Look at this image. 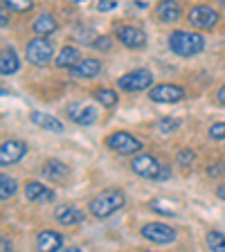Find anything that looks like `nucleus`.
Segmentation results:
<instances>
[{"mask_svg":"<svg viewBox=\"0 0 225 252\" xmlns=\"http://www.w3.org/2000/svg\"><path fill=\"white\" fill-rule=\"evenodd\" d=\"M169 50L176 57L183 59H192L196 54H200L205 50V38L196 32H185V30H176L169 34Z\"/></svg>","mask_w":225,"mask_h":252,"instance_id":"f257e3e1","label":"nucleus"},{"mask_svg":"<svg viewBox=\"0 0 225 252\" xmlns=\"http://www.w3.org/2000/svg\"><path fill=\"white\" fill-rule=\"evenodd\" d=\"M126 203V196L122 189H104V191H99V194L95 196L93 200H90L88 210L90 214L95 216V219H108L110 214H115L117 210H122Z\"/></svg>","mask_w":225,"mask_h":252,"instance_id":"f03ea898","label":"nucleus"},{"mask_svg":"<svg viewBox=\"0 0 225 252\" xmlns=\"http://www.w3.org/2000/svg\"><path fill=\"white\" fill-rule=\"evenodd\" d=\"M131 171L142 176V178H149V180H167L169 176H171V169L160 162L158 158L149 156V153H142V156L133 158Z\"/></svg>","mask_w":225,"mask_h":252,"instance_id":"7ed1b4c3","label":"nucleus"},{"mask_svg":"<svg viewBox=\"0 0 225 252\" xmlns=\"http://www.w3.org/2000/svg\"><path fill=\"white\" fill-rule=\"evenodd\" d=\"M117 88L124 90V93H140V90L153 88V74L144 68L131 70V72L122 74V77L117 79Z\"/></svg>","mask_w":225,"mask_h":252,"instance_id":"20e7f679","label":"nucleus"},{"mask_svg":"<svg viewBox=\"0 0 225 252\" xmlns=\"http://www.w3.org/2000/svg\"><path fill=\"white\" fill-rule=\"evenodd\" d=\"M25 57L32 65H38V68L47 65V63L52 61V41L45 36L32 38L25 47Z\"/></svg>","mask_w":225,"mask_h":252,"instance_id":"39448f33","label":"nucleus"},{"mask_svg":"<svg viewBox=\"0 0 225 252\" xmlns=\"http://www.w3.org/2000/svg\"><path fill=\"white\" fill-rule=\"evenodd\" d=\"M104 142H106V147H108L110 151L120 153V156H131V153H137L142 149V142L137 140L135 135H131V133H126V131L110 133Z\"/></svg>","mask_w":225,"mask_h":252,"instance_id":"423d86ee","label":"nucleus"},{"mask_svg":"<svg viewBox=\"0 0 225 252\" xmlns=\"http://www.w3.org/2000/svg\"><path fill=\"white\" fill-rule=\"evenodd\" d=\"M221 21V14L210 5H196L189 9V23L198 30H214Z\"/></svg>","mask_w":225,"mask_h":252,"instance_id":"0eeeda50","label":"nucleus"},{"mask_svg":"<svg viewBox=\"0 0 225 252\" xmlns=\"http://www.w3.org/2000/svg\"><path fill=\"white\" fill-rule=\"evenodd\" d=\"M140 234L144 236L147 241H151V243H160V246L176 241V230H173L171 225H167V223H160V220L142 225V227H140Z\"/></svg>","mask_w":225,"mask_h":252,"instance_id":"6e6552de","label":"nucleus"},{"mask_svg":"<svg viewBox=\"0 0 225 252\" xmlns=\"http://www.w3.org/2000/svg\"><path fill=\"white\" fill-rule=\"evenodd\" d=\"M115 36L129 50H142L147 45V34L135 25H115Z\"/></svg>","mask_w":225,"mask_h":252,"instance_id":"1a4fd4ad","label":"nucleus"},{"mask_svg":"<svg viewBox=\"0 0 225 252\" xmlns=\"http://www.w3.org/2000/svg\"><path fill=\"white\" fill-rule=\"evenodd\" d=\"M183 97H185V88L176 84H158L149 93V99L158 101V104H176Z\"/></svg>","mask_w":225,"mask_h":252,"instance_id":"9d476101","label":"nucleus"},{"mask_svg":"<svg viewBox=\"0 0 225 252\" xmlns=\"http://www.w3.org/2000/svg\"><path fill=\"white\" fill-rule=\"evenodd\" d=\"M25 153H27V144L23 140H5L2 147H0V164L2 167L16 164Z\"/></svg>","mask_w":225,"mask_h":252,"instance_id":"9b49d317","label":"nucleus"},{"mask_svg":"<svg viewBox=\"0 0 225 252\" xmlns=\"http://www.w3.org/2000/svg\"><path fill=\"white\" fill-rule=\"evenodd\" d=\"M25 198L30 200V203H52V200L57 198V194H54V189L45 187V185L38 183V180H27Z\"/></svg>","mask_w":225,"mask_h":252,"instance_id":"f8f14e48","label":"nucleus"},{"mask_svg":"<svg viewBox=\"0 0 225 252\" xmlns=\"http://www.w3.org/2000/svg\"><path fill=\"white\" fill-rule=\"evenodd\" d=\"M41 173L45 176L47 180H52V183H63V180L68 178V164L61 162V160H54V158H50V160H45L41 167Z\"/></svg>","mask_w":225,"mask_h":252,"instance_id":"ddd939ff","label":"nucleus"},{"mask_svg":"<svg viewBox=\"0 0 225 252\" xmlns=\"http://www.w3.org/2000/svg\"><path fill=\"white\" fill-rule=\"evenodd\" d=\"M54 219H57V223L70 227V225L81 223L86 216H84V212L79 210V207H74V205H59L57 210H54Z\"/></svg>","mask_w":225,"mask_h":252,"instance_id":"4468645a","label":"nucleus"},{"mask_svg":"<svg viewBox=\"0 0 225 252\" xmlns=\"http://www.w3.org/2000/svg\"><path fill=\"white\" fill-rule=\"evenodd\" d=\"M63 248V234L54 230H43L36 236V250L38 252H59Z\"/></svg>","mask_w":225,"mask_h":252,"instance_id":"2eb2a0df","label":"nucleus"},{"mask_svg":"<svg viewBox=\"0 0 225 252\" xmlns=\"http://www.w3.org/2000/svg\"><path fill=\"white\" fill-rule=\"evenodd\" d=\"M68 117L79 126H90V124H95V120H97V110H95L93 106L79 108L77 104H70L68 106Z\"/></svg>","mask_w":225,"mask_h":252,"instance_id":"dca6fc26","label":"nucleus"},{"mask_svg":"<svg viewBox=\"0 0 225 252\" xmlns=\"http://www.w3.org/2000/svg\"><path fill=\"white\" fill-rule=\"evenodd\" d=\"M99 72H101V61H97V59H81V61L70 70V74L77 79H93Z\"/></svg>","mask_w":225,"mask_h":252,"instance_id":"f3484780","label":"nucleus"},{"mask_svg":"<svg viewBox=\"0 0 225 252\" xmlns=\"http://www.w3.org/2000/svg\"><path fill=\"white\" fill-rule=\"evenodd\" d=\"M32 124H36L38 128H45V131H52V133H61L63 131V122L57 120L54 115H47V113H41V110H34L30 115Z\"/></svg>","mask_w":225,"mask_h":252,"instance_id":"a211bd4d","label":"nucleus"},{"mask_svg":"<svg viewBox=\"0 0 225 252\" xmlns=\"http://www.w3.org/2000/svg\"><path fill=\"white\" fill-rule=\"evenodd\" d=\"M156 14H158V18H160V23H178L180 16H183V7H180L178 2L164 0V2L158 5Z\"/></svg>","mask_w":225,"mask_h":252,"instance_id":"6ab92c4d","label":"nucleus"},{"mask_svg":"<svg viewBox=\"0 0 225 252\" xmlns=\"http://www.w3.org/2000/svg\"><path fill=\"white\" fill-rule=\"evenodd\" d=\"M21 70V61H18V54H16L14 47H5L2 50V57H0V74L2 77H9Z\"/></svg>","mask_w":225,"mask_h":252,"instance_id":"aec40b11","label":"nucleus"},{"mask_svg":"<svg viewBox=\"0 0 225 252\" xmlns=\"http://www.w3.org/2000/svg\"><path fill=\"white\" fill-rule=\"evenodd\" d=\"M79 61H81V52H79L74 45H63L59 57L54 59V63H57L59 68H70V70H72Z\"/></svg>","mask_w":225,"mask_h":252,"instance_id":"412c9836","label":"nucleus"},{"mask_svg":"<svg viewBox=\"0 0 225 252\" xmlns=\"http://www.w3.org/2000/svg\"><path fill=\"white\" fill-rule=\"evenodd\" d=\"M32 30L36 32V36H50V34H54V32L59 30V23L54 21L52 14H41L36 18V21L32 23Z\"/></svg>","mask_w":225,"mask_h":252,"instance_id":"4be33fe9","label":"nucleus"},{"mask_svg":"<svg viewBox=\"0 0 225 252\" xmlns=\"http://www.w3.org/2000/svg\"><path fill=\"white\" fill-rule=\"evenodd\" d=\"M93 97L99 101L101 106H106V108H113V106L117 104V93L115 90H108V88H97L93 93Z\"/></svg>","mask_w":225,"mask_h":252,"instance_id":"5701e85b","label":"nucleus"},{"mask_svg":"<svg viewBox=\"0 0 225 252\" xmlns=\"http://www.w3.org/2000/svg\"><path fill=\"white\" fill-rule=\"evenodd\" d=\"M205 241H207V248H210L212 252H225V234L223 232H219V230L207 232Z\"/></svg>","mask_w":225,"mask_h":252,"instance_id":"b1692460","label":"nucleus"},{"mask_svg":"<svg viewBox=\"0 0 225 252\" xmlns=\"http://www.w3.org/2000/svg\"><path fill=\"white\" fill-rule=\"evenodd\" d=\"M16 189H18L16 180L11 178V176H7V173H2V178H0V198H2V200H9L11 196L16 194Z\"/></svg>","mask_w":225,"mask_h":252,"instance_id":"393cba45","label":"nucleus"},{"mask_svg":"<svg viewBox=\"0 0 225 252\" xmlns=\"http://www.w3.org/2000/svg\"><path fill=\"white\" fill-rule=\"evenodd\" d=\"M151 210L169 216V214H173V205L169 203L167 198H153V200H151Z\"/></svg>","mask_w":225,"mask_h":252,"instance_id":"a878e982","label":"nucleus"},{"mask_svg":"<svg viewBox=\"0 0 225 252\" xmlns=\"http://www.w3.org/2000/svg\"><path fill=\"white\" fill-rule=\"evenodd\" d=\"M180 126V120L178 117H162V120L158 122V128L162 133H171V131H176Z\"/></svg>","mask_w":225,"mask_h":252,"instance_id":"bb28decb","label":"nucleus"},{"mask_svg":"<svg viewBox=\"0 0 225 252\" xmlns=\"http://www.w3.org/2000/svg\"><path fill=\"white\" fill-rule=\"evenodd\" d=\"M5 7L7 9H14V11H30L32 9V2L30 0H5Z\"/></svg>","mask_w":225,"mask_h":252,"instance_id":"cd10ccee","label":"nucleus"},{"mask_svg":"<svg viewBox=\"0 0 225 252\" xmlns=\"http://www.w3.org/2000/svg\"><path fill=\"white\" fill-rule=\"evenodd\" d=\"M210 137L212 140H225V122H216L210 126Z\"/></svg>","mask_w":225,"mask_h":252,"instance_id":"c85d7f7f","label":"nucleus"},{"mask_svg":"<svg viewBox=\"0 0 225 252\" xmlns=\"http://www.w3.org/2000/svg\"><path fill=\"white\" fill-rule=\"evenodd\" d=\"M194 151H189V149H183V151L178 153V164L180 167H189V164L194 162Z\"/></svg>","mask_w":225,"mask_h":252,"instance_id":"c756f323","label":"nucleus"},{"mask_svg":"<svg viewBox=\"0 0 225 252\" xmlns=\"http://www.w3.org/2000/svg\"><path fill=\"white\" fill-rule=\"evenodd\" d=\"M93 47H95V50H101V52H108L110 47H113V38L99 36V41H93Z\"/></svg>","mask_w":225,"mask_h":252,"instance_id":"7c9ffc66","label":"nucleus"},{"mask_svg":"<svg viewBox=\"0 0 225 252\" xmlns=\"http://www.w3.org/2000/svg\"><path fill=\"white\" fill-rule=\"evenodd\" d=\"M117 2L115 0H101V2H97V11H110V9H115Z\"/></svg>","mask_w":225,"mask_h":252,"instance_id":"2f4dec72","label":"nucleus"},{"mask_svg":"<svg viewBox=\"0 0 225 252\" xmlns=\"http://www.w3.org/2000/svg\"><path fill=\"white\" fill-rule=\"evenodd\" d=\"M0 25L7 27V7L2 5V9H0Z\"/></svg>","mask_w":225,"mask_h":252,"instance_id":"473e14b6","label":"nucleus"},{"mask_svg":"<svg viewBox=\"0 0 225 252\" xmlns=\"http://www.w3.org/2000/svg\"><path fill=\"white\" fill-rule=\"evenodd\" d=\"M0 246H2V252H11V243H9V239H7V236H2Z\"/></svg>","mask_w":225,"mask_h":252,"instance_id":"72a5a7b5","label":"nucleus"},{"mask_svg":"<svg viewBox=\"0 0 225 252\" xmlns=\"http://www.w3.org/2000/svg\"><path fill=\"white\" fill-rule=\"evenodd\" d=\"M216 99H219L221 104L225 106V86H221V88H219V93H216Z\"/></svg>","mask_w":225,"mask_h":252,"instance_id":"f704fd0d","label":"nucleus"},{"mask_svg":"<svg viewBox=\"0 0 225 252\" xmlns=\"http://www.w3.org/2000/svg\"><path fill=\"white\" fill-rule=\"evenodd\" d=\"M216 196H219L221 200H225V185H221V187L216 189Z\"/></svg>","mask_w":225,"mask_h":252,"instance_id":"c9c22d12","label":"nucleus"},{"mask_svg":"<svg viewBox=\"0 0 225 252\" xmlns=\"http://www.w3.org/2000/svg\"><path fill=\"white\" fill-rule=\"evenodd\" d=\"M61 252H81V248H77V246H70V248H63Z\"/></svg>","mask_w":225,"mask_h":252,"instance_id":"e433bc0d","label":"nucleus"},{"mask_svg":"<svg viewBox=\"0 0 225 252\" xmlns=\"http://www.w3.org/2000/svg\"><path fill=\"white\" fill-rule=\"evenodd\" d=\"M142 252H153V250H142Z\"/></svg>","mask_w":225,"mask_h":252,"instance_id":"4c0bfd02","label":"nucleus"},{"mask_svg":"<svg viewBox=\"0 0 225 252\" xmlns=\"http://www.w3.org/2000/svg\"><path fill=\"white\" fill-rule=\"evenodd\" d=\"M221 5H223V7H225V0H223V2H221Z\"/></svg>","mask_w":225,"mask_h":252,"instance_id":"58836bf2","label":"nucleus"}]
</instances>
